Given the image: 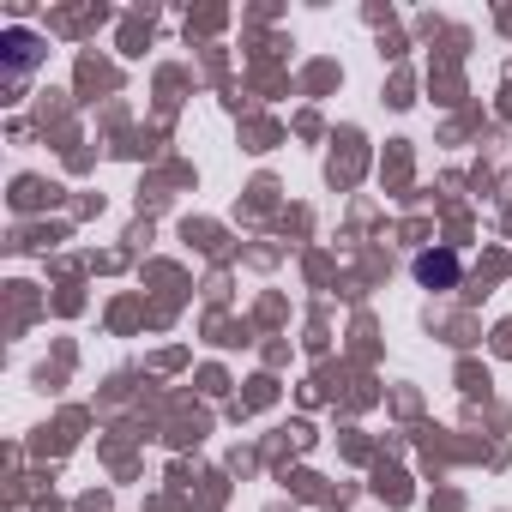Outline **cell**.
<instances>
[{"mask_svg": "<svg viewBox=\"0 0 512 512\" xmlns=\"http://www.w3.org/2000/svg\"><path fill=\"white\" fill-rule=\"evenodd\" d=\"M416 284L452 290V284H458V260H452V253H422V260H416Z\"/></svg>", "mask_w": 512, "mask_h": 512, "instance_id": "cell-1", "label": "cell"}, {"mask_svg": "<svg viewBox=\"0 0 512 512\" xmlns=\"http://www.w3.org/2000/svg\"><path fill=\"white\" fill-rule=\"evenodd\" d=\"M7 49H13V55H7V79L19 85V79L37 67V37H31V31H7Z\"/></svg>", "mask_w": 512, "mask_h": 512, "instance_id": "cell-2", "label": "cell"}]
</instances>
